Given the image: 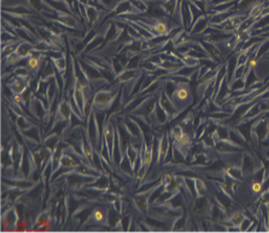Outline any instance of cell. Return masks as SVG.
Returning <instances> with one entry per match:
<instances>
[{"mask_svg":"<svg viewBox=\"0 0 269 233\" xmlns=\"http://www.w3.org/2000/svg\"><path fill=\"white\" fill-rule=\"evenodd\" d=\"M155 30L157 32H159L160 34H167L168 25L164 22H159L155 25Z\"/></svg>","mask_w":269,"mask_h":233,"instance_id":"cell-1","label":"cell"},{"mask_svg":"<svg viewBox=\"0 0 269 233\" xmlns=\"http://www.w3.org/2000/svg\"><path fill=\"white\" fill-rule=\"evenodd\" d=\"M261 183L259 182V181H255L253 184H252V190L254 193H259L261 190Z\"/></svg>","mask_w":269,"mask_h":233,"instance_id":"cell-2","label":"cell"},{"mask_svg":"<svg viewBox=\"0 0 269 233\" xmlns=\"http://www.w3.org/2000/svg\"><path fill=\"white\" fill-rule=\"evenodd\" d=\"M38 64H39V61L37 58H35V57H31V58L28 60V67L30 69H35L38 66Z\"/></svg>","mask_w":269,"mask_h":233,"instance_id":"cell-3","label":"cell"},{"mask_svg":"<svg viewBox=\"0 0 269 233\" xmlns=\"http://www.w3.org/2000/svg\"><path fill=\"white\" fill-rule=\"evenodd\" d=\"M177 96H178V98H179V99L183 100V99H185L187 96H188V92H187L186 89H180V90H178Z\"/></svg>","mask_w":269,"mask_h":233,"instance_id":"cell-4","label":"cell"},{"mask_svg":"<svg viewBox=\"0 0 269 233\" xmlns=\"http://www.w3.org/2000/svg\"><path fill=\"white\" fill-rule=\"evenodd\" d=\"M94 218L97 220H103V218H104V216H103V214H102V212L101 211H95V213H94Z\"/></svg>","mask_w":269,"mask_h":233,"instance_id":"cell-5","label":"cell"},{"mask_svg":"<svg viewBox=\"0 0 269 233\" xmlns=\"http://www.w3.org/2000/svg\"><path fill=\"white\" fill-rule=\"evenodd\" d=\"M14 101L16 103H20V101H22V97H20V95H15L14 96Z\"/></svg>","mask_w":269,"mask_h":233,"instance_id":"cell-6","label":"cell"},{"mask_svg":"<svg viewBox=\"0 0 269 233\" xmlns=\"http://www.w3.org/2000/svg\"><path fill=\"white\" fill-rule=\"evenodd\" d=\"M250 65H251V67H252V68H255L256 66V60L253 59L252 61L250 62Z\"/></svg>","mask_w":269,"mask_h":233,"instance_id":"cell-7","label":"cell"}]
</instances>
